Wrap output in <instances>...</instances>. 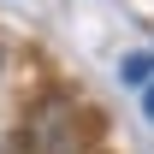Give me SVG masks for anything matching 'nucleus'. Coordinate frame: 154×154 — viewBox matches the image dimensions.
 Returning <instances> with one entry per match:
<instances>
[{
  "label": "nucleus",
  "mask_w": 154,
  "mask_h": 154,
  "mask_svg": "<svg viewBox=\"0 0 154 154\" xmlns=\"http://www.w3.org/2000/svg\"><path fill=\"white\" fill-rule=\"evenodd\" d=\"M119 71H125V83H148V77H154V54H131Z\"/></svg>",
  "instance_id": "1"
},
{
  "label": "nucleus",
  "mask_w": 154,
  "mask_h": 154,
  "mask_svg": "<svg viewBox=\"0 0 154 154\" xmlns=\"http://www.w3.org/2000/svg\"><path fill=\"white\" fill-rule=\"evenodd\" d=\"M142 113H148V119H154V83H148V95H142Z\"/></svg>",
  "instance_id": "2"
}]
</instances>
